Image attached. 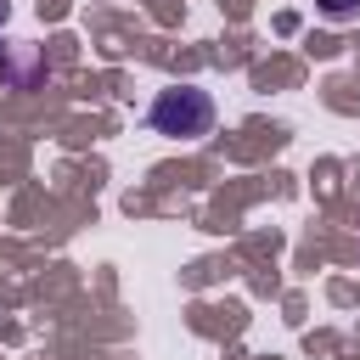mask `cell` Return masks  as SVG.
I'll return each instance as SVG.
<instances>
[{"mask_svg":"<svg viewBox=\"0 0 360 360\" xmlns=\"http://www.w3.org/2000/svg\"><path fill=\"white\" fill-rule=\"evenodd\" d=\"M152 129L158 135H174V141H197L214 129V96L197 90V84H174L152 101Z\"/></svg>","mask_w":360,"mask_h":360,"instance_id":"cell-1","label":"cell"},{"mask_svg":"<svg viewBox=\"0 0 360 360\" xmlns=\"http://www.w3.org/2000/svg\"><path fill=\"white\" fill-rule=\"evenodd\" d=\"M321 11H326V17H349V11H354V0H321Z\"/></svg>","mask_w":360,"mask_h":360,"instance_id":"cell-2","label":"cell"},{"mask_svg":"<svg viewBox=\"0 0 360 360\" xmlns=\"http://www.w3.org/2000/svg\"><path fill=\"white\" fill-rule=\"evenodd\" d=\"M6 17H11V0H0V28H6Z\"/></svg>","mask_w":360,"mask_h":360,"instance_id":"cell-3","label":"cell"}]
</instances>
